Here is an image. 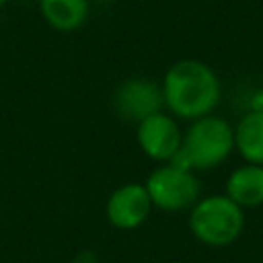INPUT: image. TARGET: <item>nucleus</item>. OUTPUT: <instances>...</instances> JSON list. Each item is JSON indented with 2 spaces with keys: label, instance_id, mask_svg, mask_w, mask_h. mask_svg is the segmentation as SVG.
Listing matches in <instances>:
<instances>
[{
  "label": "nucleus",
  "instance_id": "1",
  "mask_svg": "<svg viewBox=\"0 0 263 263\" xmlns=\"http://www.w3.org/2000/svg\"><path fill=\"white\" fill-rule=\"evenodd\" d=\"M164 111L177 119L195 121L214 113L222 86L218 74L201 60L185 58L168 66L160 80Z\"/></svg>",
  "mask_w": 263,
  "mask_h": 263
},
{
  "label": "nucleus",
  "instance_id": "2",
  "mask_svg": "<svg viewBox=\"0 0 263 263\" xmlns=\"http://www.w3.org/2000/svg\"><path fill=\"white\" fill-rule=\"evenodd\" d=\"M234 150V127L210 113L189 123L183 132V144L171 158V164L187 171H212L220 166Z\"/></svg>",
  "mask_w": 263,
  "mask_h": 263
},
{
  "label": "nucleus",
  "instance_id": "3",
  "mask_svg": "<svg viewBox=\"0 0 263 263\" xmlns=\"http://www.w3.org/2000/svg\"><path fill=\"white\" fill-rule=\"evenodd\" d=\"M245 228V212L226 193L199 197L189 210V230L205 247H228Z\"/></svg>",
  "mask_w": 263,
  "mask_h": 263
},
{
  "label": "nucleus",
  "instance_id": "4",
  "mask_svg": "<svg viewBox=\"0 0 263 263\" xmlns=\"http://www.w3.org/2000/svg\"><path fill=\"white\" fill-rule=\"evenodd\" d=\"M144 187L150 195L152 205L166 214L189 212L201 197V185L197 175L171 162L152 168L144 181Z\"/></svg>",
  "mask_w": 263,
  "mask_h": 263
},
{
  "label": "nucleus",
  "instance_id": "5",
  "mask_svg": "<svg viewBox=\"0 0 263 263\" xmlns=\"http://www.w3.org/2000/svg\"><path fill=\"white\" fill-rule=\"evenodd\" d=\"M136 142L144 156L150 160L164 164L179 152L183 144V132L179 127V119L168 111H158L148 115L140 123H136Z\"/></svg>",
  "mask_w": 263,
  "mask_h": 263
},
{
  "label": "nucleus",
  "instance_id": "6",
  "mask_svg": "<svg viewBox=\"0 0 263 263\" xmlns=\"http://www.w3.org/2000/svg\"><path fill=\"white\" fill-rule=\"evenodd\" d=\"M113 109L119 119L129 123H140L148 115L162 111L164 101L160 82L146 76L123 80L113 92Z\"/></svg>",
  "mask_w": 263,
  "mask_h": 263
},
{
  "label": "nucleus",
  "instance_id": "7",
  "mask_svg": "<svg viewBox=\"0 0 263 263\" xmlns=\"http://www.w3.org/2000/svg\"><path fill=\"white\" fill-rule=\"evenodd\" d=\"M154 205L144 183H123L105 201V218L117 230H136L152 214Z\"/></svg>",
  "mask_w": 263,
  "mask_h": 263
},
{
  "label": "nucleus",
  "instance_id": "8",
  "mask_svg": "<svg viewBox=\"0 0 263 263\" xmlns=\"http://www.w3.org/2000/svg\"><path fill=\"white\" fill-rule=\"evenodd\" d=\"M224 193L242 210L263 205V166L242 164L234 168L226 179Z\"/></svg>",
  "mask_w": 263,
  "mask_h": 263
},
{
  "label": "nucleus",
  "instance_id": "9",
  "mask_svg": "<svg viewBox=\"0 0 263 263\" xmlns=\"http://www.w3.org/2000/svg\"><path fill=\"white\" fill-rule=\"evenodd\" d=\"M39 12L51 29L72 33L84 27L90 4L88 0H39Z\"/></svg>",
  "mask_w": 263,
  "mask_h": 263
},
{
  "label": "nucleus",
  "instance_id": "10",
  "mask_svg": "<svg viewBox=\"0 0 263 263\" xmlns=\"http://www.w3.org/2000/svg\"><path fill=\"white\" fill-rule=\"evenodd\" d=\"M234 150L247 164L263 166V113L249 111L234 125Z\"/></svg>",
  "mask_w": 263,
  "mask_h": 263
},
{
  "label": "nucleus",
  "instance_id": "11",
  "mask_svg": "<svg viewBox=\"0 0 263 263\" xmlns=\"http://www.w3.org/2000/svg\"><path fill=\"white\" fill-rule=\"evenodd\" d=\"M70 263H99V257H97V253H95V251L84 249V251L76 253V255L72 257V261H70Z\"/></svg>",
  "mask_w": 263,
  "mask_h": 263
},
{
  "label": "nucleus",
  "instance_id": "12",
  "mask_svg": "<svg viewBox=\"0 0 263 263\" xmlns=\"http://www.w3.org/2000/svg\"><path fill=\"white\" fill-rule=\"evenodd\" d=\"M251 111L263 113V88L255 90V95H253V99H251Z\"/></svg>",
  "mask_w": 263,
  "mask_h": 263
},
{
  "label": "nucleus",
  "instance_id": "13",
  "mask_svg": "<svg viewBox=\"0 0 263 263\" xmlns=\"http://www.w3.org/2000/svg\"><path fill=\"white\" fill-rule=\"evenodd\" d=\"M6 2H8V0H0V8H2V6L6 4Z\"/></svg>",
  "mask_w": 263,
  "mask_h": 263
},
{
  "label": "nucleus",
  "instance_id": "14",
  "mask_svg": "<svg viewBox=\"0 0 263 263\" xmlns=\"http://www.w3.org/2000/svg\"><path fill=\"white\" fill-rule=\"evenodd\" d=\"M103 2H105V0H103Z\"/></svg>",
  "mask_w": 263,
  "mask_h": 263
}]
</instances>
